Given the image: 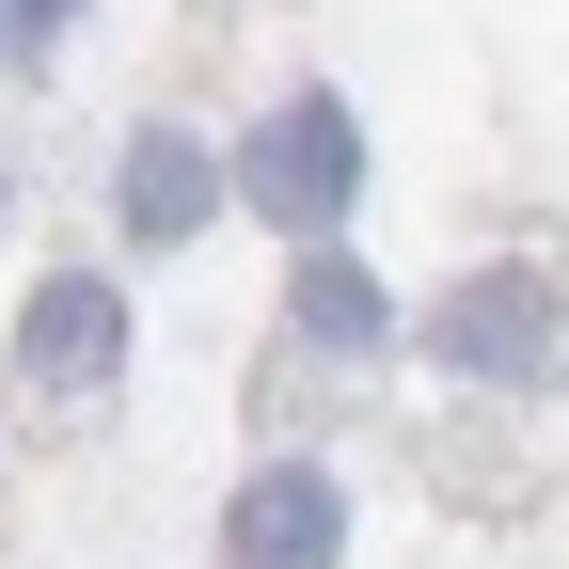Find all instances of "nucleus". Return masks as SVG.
Listing matches in <instances>:
<instances>
[{"label": "nucleus", "instance_id": "obj_4", "mask_svg": "<svg viewBox=\"0 0 569 569\" xmlns=\"http://www.w3.org/2000/svg\"><path fill=\"white\" fill-rule=\"evenodd\" d=\"M222 569H348V475H332V459H269V475H238Z\"/></svg>", "mask_w": 569, "mask_h": 569}, {"label": "nucleus", "instance_id": "obj_1", "mask_svg": "<svg viewBox=\"0 0 569 569\" xmlns=\"http://www.w3.org/2000/svg\"><path fill=\"white\" fill-rule=\"evenodd\" d=\"M222 206H253L269 238H301V253H332V222L365 206V111H348L332 80H301V96H269L253 127H238V159H222Z\"/></svg>", "mask_w": 569, "mask_h": 569}, {"label": "nucleus", "instance_id": "obj_8", "mask_svg": "<svg viewBox=\"0 0 569 569\" xmlns=\"http://www.w3.org/2000/svg\"><path fill=\"white\" fill-rule=\"evenodd\" d=\"M0 222H17V159H0Z\"/></svg>", "mask_w": 569, "mask_h": 569}, {"label": "nucleus", "instance_id": "obj_3", "mask_svg": "<svg viewBox=\"0 0 569 569\" xmlns=\"http://www.w3.org/2000/svg\"><path fill=\"white\" fill-rule=\"evenodd\" d=\"M127 380V284L111 269H32L17 301V396L32 411H111Z\"/></svg>", "mask_w": 569, "mask_h": 569}, {"label": "nucleus", "instance_id": "obj_2", "mask_svg": "<svg viewBox=\"0 0 569 569\" xmlns=\"http://www.w3.org/2000/svg\"><path fill=\"white\" fill-rule=\"evenodd\" d=\"M396 348L459 365L475 396H553V269H475L427 317H396Z\"/></svg>", "mask_w": 569, "mask_h": 569}, {"label": "nucleus", "instance_id": "obj_7", "mask_svg": "<svg viewBox=\"0 0 569 569\" xmlns=\"http://www.w3.org/2000/svg\"><path fill=\"white\" fill-rule=\"evenodd\" d=\"M63 32H80L63 0H0V80H48V48H63Z\"/></svg>", "mask_w": 569, "mask_h": 569}, {"label": "nucleus", "instance_id": "obj_6", "mask_svg": "<svg viewBox=\"0 0 569 569\" xmlns=\"http://www.w3.org/2000/svg\"><path fill=\"white\" fill-rule=\"evenodd\" d=\"M284 332H301L317 365H380V348H396V284L365 253H301V269H284Z\"/></svg>", "mask_w": 569, "mask_h": 569}, {"label": "nucleus", "instance_id": "obj_5", "mask_svg": "<svg viewBox=\"0 0 569 569\" xmlns=\"http://www.w3.org/2000/svg\"><path fill=\"white\" fill-rule=\"evenodd\" d=\"M111 222L142 253H174L222 222V142H190V127H127V159H111Z\"/></svg>", "mask_w": 569, "mask_h": 569}]
</instances>
